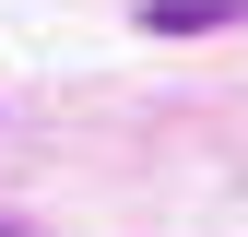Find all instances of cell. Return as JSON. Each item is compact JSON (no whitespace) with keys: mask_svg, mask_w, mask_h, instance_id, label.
Instances as JSON below:
<instances>
[{"mask_svg":"<svg viewBox=\"0 0 248 237\" xmlns=\"http://www.w3.org/2000/svg\"><path fill=\"white\" fill-rule=\"evenodd\" d=\"M213 24H248V0H142V36H213Z\"/></svg>","mask_w":248,"mask_h":237,"instance_id":"cell-1","label":"cell"}]
</instances>
